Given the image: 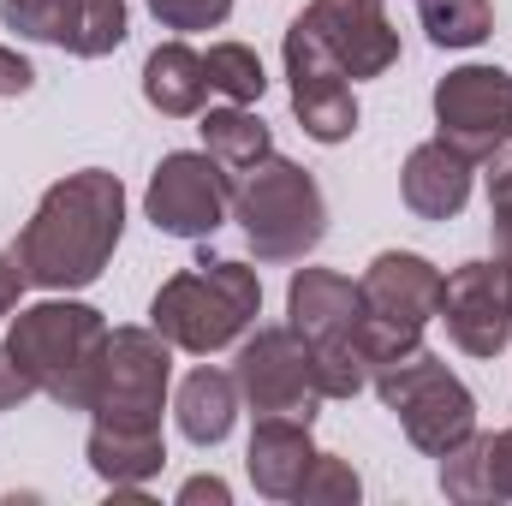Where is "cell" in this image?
Masks as SVG:
<instances>
[{
  "label": "cell",
  "instance_id": "cell-4",
  "mask_svg": "<svg viewBox=\"0 0 512 506\" xmlns=\"http://www.w3.org/2000/svg\"><path fill=\"white\" fill-rule=\"evenodd\" d=\"M286 328L310 346V370L322 399H358L370 387V364L358 346L364 292L334 268H298L286 286Z\"/></svg>",
  "mask_w": 512,
  "mask_h": 506
},
{
  "label": "cell",
  "instance_id": "cell-22",
  "mask_svg": "<svg viewBox=\"0 0 512 506\" xmlns=\"http://www.w3.org/2000/svg\"><path fill=\"white\" fill-rule=\"evenodd\" d=\"M0 18H6V30H18L30 42H54L72 54L78 24H84V0H0Z\"/></svg>",
  "mask_w": 512,
  "mask_h": 506
},
{
  "label": "cell",
  "instance_id": "cell-31",
  "mask_svg": "<svg viewBox=\"0 0 512 506\" xmlns=\"http://www.w3.org/2000/svg\"><path fill=\"white\" fill-rule=\"evenodd\" d=\"M30 84H36L30 60H24V54H12V48H0V96H24Z\"/></svg>",
  "mask_w": 512,
  "mask_h": 506
},
{
  "label": "cell",
  "instance_id": "cell-13",
  "mask_svg": "<svg viewBox=\"0 0 512 506\" xmlns=\"http://www.w3.org/2000/svg\"><path fill=\"white\" fill-rule=\"evenodd\" d=\"M435 316L447 322V334H453L459 352H471V358L507 352L512 292H507V280H501V268H495V262H465V268H453V274L441 280V310H435Z\"/></svg>",
  "mask_w": 512,
  "mask_h": 506
},
{
  "label": "cell",
  "instance_id": "cell-24",
  "mask_svg": "<svg viewBox=\"0 0 512 506\" xmlns=\"http://www.w3.org/2000/svg\"><path fill=\"white\" fill-rule=\"evenodd\" d=\"M203 66H209V90H221L239 108L262 102V90H268V72H262V60H256L245 42H215L203 54Z\"/></svg>",
  "mask_w": 512,
  "mask_h": 506
},
{
  "label": "cell",
  "instance_id": "cell-29",
  "mask_svg": "<svg viewBox=\"0 0 512 506\" xmlns=\"http://www.w3.org/2000/svg\"><path fill=\"white\" fill-rule=\"evenodd\" d=\"M30 393H36V381L24 376V364H18V358L0 346V411H18Z\"/></svg>",
  "mask_w": 512,
  "mask_h": 506
},
{
  "label": "cell",
  "instance_id": "cell-3",
  "mask_svg": "<svg viewBox=\"0 0 512 506\" xmlns=\"http://www.w3.org/2000/svg\"><path fill=\"white\" fill-rule=\"evenodd\" d=\"M262 310V280L256 268L233 262V256H203L197 268L173 274L155 304H149V328L173 346V352H221L233 340H245V328Z\"/></svg>",
  "mask_w": 512,
  "mask_h": 506
},
{
  "label": "cell",
  "instance_id": "cell-21",
  "mask_svg": "<svg viewBox=\"0 0 512 506\" xmlns=\"http://www.w3.org/2000/svg\"><path fill=\"white\" fill-rule=\"evenodd\" d=\"M203 149L227 167V173H251L256 161H268L274 155V137H268V126L256 120L251 108H209L203 114Z\"/></svg>",
  "mask_w": 512,
  "mask_h": 506
},
{
  "label": "cell",
  "instance_id": "cell-27",
  "mask_svg": "<svg viewBox=\"0 0 512 506\" xmlns=\"http://www.w3.org/2000/svg\"><path fill=\"white\" fill-rule=\"evenodd\" d=\"M489 221H495V268L512 292V155H495L489 173Z\"/></svg>",
  "mask_w": 512,
  "mask_h": 506
},
{
  "label": "cell",
  "instance_id": "cell-30",
  "mask_svg": "<svg viewBox=\"0 0 512 506\" xmlns=\"http://www.w3.org/2000/svg\"><path fill=\"white\" fill-rule=\"evenodd\" d=\"M24 286H30V274H24L18 251H12V256H0V316H12V310H18Z\"/></svg>",
  "mask_w": 512,
  "mask_h": 506
},
{
  "label": "cell",
  "instance_id": "cell-15",
  "mask_svg": "<svg viewBox=\"0 0 512 506\" xmlns=\"http://www.w3.org/2000/svg\"><path fill=\"white\" fill-rule=\"evenodd\" d=\"M471 173H477L471 155H459L447 137H429V143H417V149L405 155V167H399V197H405V209H411L417 221H453V215L471 203Z\"/></svg>",
  "mask_w": 512,
  "mask_h": 506
},
{
  "label": "cell",
  "instance_id": "cell-26",
  "mask_svg": "<svg viewBox=\"0 0 512 506\" xmlns=\"http://www.w3.org/2000/svg\"><path fill=\"white\" fill-rule=\"evenodd\" d=\"M120 42H126V0H84V24H78L72 54L78 60H102Z\"/></svg>",
  "mask_w": 512,
  "mask_h": 506
},
{
  "label": "cell",
  "instance_id": "cell-1",
  "mask_svg": "<svg viewBox=\"0 0 512 506\" xmlns=\"http://www.w3.org/2000/svg\"><path fill=\"white\" fill-rule=\"evenodd\" d=\"M120 233H126V185L102 167H84L42 191L36 215L18 233V262L30 286L78 292L102 280V268L120 251Z\"/></svg>",
  "mask_w": 512,
  "mask_h": 506
},
{
  "label": "cell",
  "instance_id": "cell-7",
  "mask_svg": "<svg viewBox=\"0 0 512 506\" xmlns=\"http://www.w3.org/2000/svg\"><path fill=\"white\" fill-rule=\"evenodd\" d=\"M167 376H173V346H167L155 328H108L102 381H96V405H90V411H96L102 423L161 429Z\"/></svg>",
  "mask_w": 512,
  "mask_h": 506
},
{
  "label": "cell",
  "instance_id": "cell-10",
  "mask_svg": "<svg viewBox=\"0 0 512 506\" xmlns=\"http://www.w3.org/2000/svg\"><path fill=\"white\" fill-rule=\"evenodd\" d=\"M239 399H251L256 417H304L316 423V405H322V387L310 370V346L292 334V328H256L251 340L239 346Z\"/></svg>",
  "mask_w": 512,
  "mask_h": 506
},
{
  "label": "cell",
  "instance_id": "cell-19",
  "mask_svg": "<svg viewBox=\"0 0 512 506\" xmlns=\"http://www.w3.org/2000/svg\"><path fill=\"white\" fill-rule=\"evenodd\" d=\"M143 96H149V108L167 114V120L203 114V102H209V66H203V54L185 48V42H161V48L143 60Z\"/></svg>",
  "mask_w": 512,
  "mask_h": 506
},
{
  "label": "cell",
  "instance_id": "cell-23",
  "mask_svg": "<svg viewBox=\"0 0 512 506\" xmlns=\"http://www.w3.org/2000/svg\"><path fill=\"white\" fill-rule=\"evenodd\" d=\"M417 12H423V30L435 48H477L495 30L489 0H417Z\"/></svg>",
  "mask_w": 512,
  "mask_h": 506
},
{
  "label": "cell",
  "instance_id": "cell-18",
  "mask_svg": "<svg viewBox=\"0 0 512 506\" xmlns=\"http://www.w3.org/2000/svg\"><path fill=\"white\" fill-rule=\"evenodd\" d=\"M84 453H90V471L102 483H114V489H137L167 465L161 429H131V423H102V417H96Z\"/></svg>",
  "mask_w": 512,
  "mask_h": 506
},
{
  "label": "cell",
  "instance_id": "cell-2",
  "mask_svg": "<svg viewBox=\"0 0 512 506\" xmlns=\"http://www.w3.org/2000/svg\"><path fill=\"white\" fill-rule=\"evenodd\" d=\"M6 352L24 364L36 393H48L66 411H90L96 405V381H102V352H108V322L90 304L42 298V304L12 316Z\"/></svg>",
  "mask_w": 512,
  "mask_h": 506
},
{
  "label": "cell",
  "instance_id": "cell-14",
  "mask_svg": "<svg viewBox=\"0 0 512 506\" xmlns=\"http://www.w3.org/2000/svg\"><path fill=\"white\" fill-rule=\"evenodd\" d=\"M358 292H364V310H370L376 322L417 328V334H423V328L435 322V310H441V268L417 251H382L364 268Z\"/></svg>",
  "mask_w": 512,
  "mask_h": 506
},
{
  "label": "cell",
  "instance_id": "cell-11",
  "mask_svg": "<svg viewBox=\"0 0 512 506\" xmlns=\"http://www.w3.org/2000/svg\"><path fill=\"white\" fill-rule=\"evenodd\" d=\"M286 78H292V114L316 143H346L358 131V96L340 72V60L304 30H286Z\"/></svg>",
  "mask_w": 512,
  "mask_h": 506
},
{
  "label": "cell",
  "instance_id": "cell-28",
  "mask_svg": "<svg viewBox=\"0 0 512 506\" xmlns=\"http://www.w3.org/2000/svg\"><path fill=\"white\" fill-rule=\"evenodd\" d=\"M149 12L167 30H215V24H227L233 0H149Z\"/></svg>",
  "mask_w": 512,
  "mask_h": 506
},
{
  "label": "cell",
  "instance_id": "cell-20",
  "mask_svg": "<svg viewBox=\"0 0 512 506\" xmlns=\"http://www.w3.org/2000/svg\"><path fill=\"white\" fill-rule=\"evenodd\" d=\"M173 411H179L185 441H197V447H221V441L233 435V417H239V376L209 370V364L191 370V376L179 381Z\"/></svg>",
  "mask_w": 512,
  "mask_h": 506
},
{
  "label": "cell",
  "instance_id": "cell-16",
  "mask_svg": "<svg viewBox=\"0 0 512 506\" xmlns=\"http://www.w3.org/2000/svg\"><path fill=\"white\" fill-rule=\"evenodd\" d=\"M316 459V441H310V423L304 417H256L251 429V453H245V471H251L256 495L268 501H292V489L304 483Z\"/></svg>",
  "mask_w": 512,
  "mask_h": 506
},
{
  "label": "cell",
  "instance_id": "cell-5",
  "mask_svg": "<svg viewBox=\"0 0 512 506\" xmlns=\"http://www.w3.org/2000/svg\"><path fill=\"white\" fill-rule=\"evenodd\" d=\"M233 221L245 227L256 262H304L328 233V203H322V185L298 161L268 155L239 179Z\"/></svg>",
  "mask_w": 512,
  "mask_h": 506
},
{
  "label": "cell",
  "instance_id": "cell-32",
  "mask_svg": "<svg viewBox=\"0 0 512 506\" xmlns=\"http://www.w3.org/2000/svg\"><path fill=\"white\" fill-rule=\"evenodd\" d=\"M179 501H185V506H197V501L227 506V483H221V477H191V483L179 489Z\"/></svg>",
  "mask_w": 512,
  "mask_h": 506
},
{
  "label": "cell",
  "instance_id": "cell-25",
  "mask_svg": "<svg viewBox=\"0 0 512 506\" xmlns=\"http://www.w3.org/2000/svg\"><path fill=\"white\" fill-rule=\"evenodd\" d=\"M358 495H364L358 471H352L346 459H334V453H316L310 471H304V483L292 489V501L298 506H352Z\"/></svg>",
  "mask_w": 512,
  "mask_h": 506
},
{
  "label": "cell",
  "instance_id": "cell-8",
  "mask_svg": "<svg viewBox=\"0 0 512 506\" xmlns=\"http://www.w3.org/2000/svg\"><path fill=\"white\" fill-rule=\"evenodd\" d=\"M233 173L203 149H173V155H161V167H155V179H149V191H143V209H149V221H155V233H167V239H209L221 221H227V209H233Z\"/></svg>",
  "mask_w": 512,
  "mask_h": 506
},
{
  "label": "cell",
  "instance_id": "cell-9",
  "mask_svg": "<svg viewBox=\"0 0 512 506\" xmlns=\"http://www.w3.org/2000/svg\"><path fill=\"white\" fill-rule=\"evenodd\" d=\"M435 137L471 161H495L512 137V72L459 66L435 84Z\"/></svg>",
  "mask_w": 512,
  "mask_h": 506
},
{
  "label": "cell",
  "instance_id": "cell-17",
  "mask_svg": "<svg viewBox=\"0 0 512 506\" xmlns=\"http://www.w3.org/2000/svg\"><path fill=\"white\" fill-rule=\"evenodd\" d=\"M441 495L459 506L512 501V429L465 435L453 453H441Z\"/></svg>",
  "mask_w": 512,
  "mask_h": 506
},
{
  "label": "cell",
  "instance_id": "cell-6",
  "mask_svg": "<svg viewBox=\"0 0 512 506\" xmlns=\"http://www.w3.org/2000/svg\"><path fill=\"white\" fill-rule=\"evenodd\" d=\"M370 387L382 393V405L399 417V429H405V441L417 447V453H429V459H441V453H453L465 435H477V399H471V387L453 376L429 346H417L411 358H393L382 364Z\"/></svg>",
  "mask_w": 512,
  "mask_h": 506
},
{
  "label": "cell",
  "instance_id": "cell-12",
  "mask_svg": "<svg viewBox=\"0 0 512 506\" xmlns=\"http://www.w3.org/2000/svg\"><path fill=\"white\" fill-rule=\"evenodd\" d=\"M298 24L340 60L346 78H382L399 60V30L387 24L382 0H310Z\"/></svg>",
  "mask_w": 512,
  "mask_h": 506
}]
</instances>
